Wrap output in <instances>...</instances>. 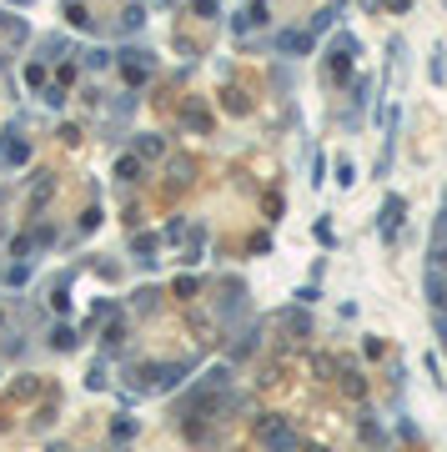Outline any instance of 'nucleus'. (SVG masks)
Segmentation results:
<instances>
[{
    "label": "nucleus",
    "instance_id": "9b49d317",
    "mask_svg": "<svg viewBox=\"0 0 447 452\" xmlns=\"http://www.w3.org/2000/svg\"><path fill=\"white\" fill-rule=\"evenodd\" d=\"M26 81H30V86H40V81H45V61H35V66L26 71Z\"/></svg>",
    "mask_w": 447,
    "mask_h": 452
},
{
    "label": "nucleus",
    "instance_id": "423d86ee",
    "mask_svg": "<svg viewBox=\"0 0 447 452\" xmlns=\"http://www.w3.org/2000/svg\"><path fill=\"white\" fill-rule=\"evenodd\" d=\"M116 176H121V181H141V161H136V156L116 161Z\"/></svg>",
    "mask_w": 447,
    "mask_h": 452
},
{
    "label": "nucleus",
    "instance_id": "f8f14e48",
    "mask_svg": "<svg viewBox=\"0 0 447 452\" xmlns=\"http://www.w3.org/2000/svg\"><path fill=\"white\" fill-rule=\"evenodd\" d=\"M287 327H292V332H307V327H312V322H307V317H302V312H287Z\"/></svg>",
    "mask_w": 447,
    "mask_h": 452
},
{
    "label": "nucleus",
    "instance_id": "39448f33",
    "mask_svg": "<svg viewBox=\"0 0 447 452\" xmlns=\"http://www.w3.org/2000/svg\"><path fill=\"white\" fill-rule=\"evenodd\" d=\"M26 156H30V141H26V136H11L6 151H0V166H21Z\"/></svg>",
    "mask_w": 447,
    "mask_h": 452
},
{
    "label": "nucleus",
    "instance_id": "f257e3e1",
    "mask_svg": "<svg viewBox=\"0 0 447 452\" xmlns=\"http://www.w3.org/2000/svg\"><path fill=\"white\" fill-rule=\"evenodd\" d=\"M261 442H266L271 452H292V447H297V432H292L287 422H276V417H261Z\"/></svg>",
    "mask_w": 447,
    "mask_h": 452
},
{
    "label": "nucleus",
    "instance_id": "9d476101",
    "mask_svg": "<svg viewBox=\"0 0 447 452\" xmlns=\"http://www.w3.org/2000/svg\"><path fill=\"white\" fill-rule=\"evenodd\" d=\"M141 21H146V16H141V6H131V11H126V30H141Z\"/></svg>",
    "mask_w": 447,
    "mask_h": 452
},
{
    "label": "nucleus",
    "instance_id": "6e6552de",
    "mask_svg": "<svg viewBox=\"0 0 447 452\" xmlns=\"http://www.w3.org/2000/svg\"><path fill=\"white\" fill-rule=\"evenodd\" d=\"M40 50H45V55H40V61H61V50H66V40H61V35H50V40L40 45Z\"/></svg>",
    "mask_w": 447,
    "mask_h": 452
},
{
    "label": "nucleus",
    "instance_id": "7ed1b4c3",
    "mask_svg": "<svg viewBox=\"0 0 447 452\" xmlns=\"http://www.w3.org/2000/svg\"><path fill=\"white\" fill-rule=\"evenodd\" d=\"M276 50H287V55H307V50H312V35H307V30H282V35H276Z\"/></svg>",
    "mask_w": 447,
    "mask_h": 452
},
{
    "label": "nucleus",
    "instance_id": "ddd939ff",
    "mask_svg": "<svg viewBox=\"0 0 447 452\" xmlns=\"http://www.w3.org/2000/svg\"><path fill=\"white\" fill-rule=\"evenodd\" d=\"M16 6H26V0H16Z\"/></svg>",
    "mask_w": 447,
    "mask_h": 452
},
{
    "label": "nucleus",
    "instance_id": "20e7f679",
    "mask_svg": "<svg viewBox=\"0 0 447 452\" xmlns=\"http://www.w3.org/2000/svg\"><path fill=\"white\" fill-rule=\"evenodd\" d=\"M427 297H432V307H437V312H447V276H442V266H432V271H427Z\"/></svg>",
    "mask_w": 447,
    "mask_h": 452
},
{
    "label": "nucleus",
    "instance_id": "1a4fd4ad",
    "mask_svg": "<svg viewBox=\"0 0 447 452\" xmlns=\"http://www.w3.org/2000/svg\"><path fill=\"white\" fill-rule=\"evenodd\" d=\"M432 327H437V342L447 347V312H432Z\"/></svg>",
    "mask_w": 447,
    "mask_h": 452
},
{
    "label": "nucleus",
    "instance_id": "f03ea898",
    "mask_svg": "<svg viewBox=\"0 0 447 452\" xmlns=\"http://www.w3.org/2000/svg\"><path fill=\"white\" fill-rule=\"evenodd\" d=\"M402 211H407V201H402V196H387V206H382V221H377L387 242L397 237V221H402Z\"/></svg>",
    "mask_w": 447,
    "mask_h": 452
},
{
    "label": "nucleus",
    "instance_id": "0eeeda50",
    "mask_svg": "<svg viewBox=\"0 0 447 452\" xmlns=\"http://www.w3.org/2000/svg\"><path fill=\"white\" fill-rule=\"evenodd\" d=\"M427 71H432V81H447V50H442V45L432 50V66H427Z\"/></svg>",
    "mask_w": 447,
    "mask_h": 452
}]
</instances>
